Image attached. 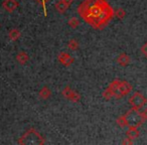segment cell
Returning a JSON list of instances; mask_svg holds the SVG:
<instances>
[{"mask_svg":"<svg viewBox=\"0 0 147 145\" xmlns=\"http://www.w3.org/2000/svg\"><path fill=\"white\" fill-rule=\"evenodd\" d=\"M114 9L106 0H84L78 7V13L86 23L97 30L109 24L114 17Z\"/></svg>","mask_w":147,"mask_h":145,"instance_id":"1","label":"cell"},{"mask_svg":"<svg viewBox=\"0 0 147 145\" xmlns=\"http://www.w3.org/2000/svg\"><path fill=\"white\" fill-rule=\"evenodd\" d=\"M18 144L20 145H43L45 140L41 134H39L34 128H30L18 139Z\"/></svg>","mask_w":147,"mask_h":145,"instance_id":"2","label":"cell"},{"mask_svg":"<svg viewBox=\"0 0 147 145\" xmlns=\"http://www.w3.org/2000/svg\"><path fill=\"white\" fill-rule=\"evenodd\" d=\"M130 106L132 107L133 110L139 111L141 108L145 106L147 104V99L142 93L140 92H135L132 96L129 98L128 100Z\"/></svg>","mask_w":147,"mask_h":145,"instance_id":"3","label":"cell"},{"mask_svg":"<svg viewBox=\"0 0 147 145\" xmlns=\"http://www.w3.org/2000/svg\"><path fill=\"white\" fill-rule=\"evenodd\" d=\"M61 95H63V97L65 99H67V100H69L71 102L74 103H78L81 100V95L75 90H73L69 86H67L63 88Z\"/></svg>","mask_w":147,"mask_h":145,"instance_id":"4","label":"cell"},{"mask_svg":"<svg viewBox=\"0 0 147 145\" xmlns=\"http://www.w3.org/2000/svg\"><path fill=\"white\" fill-rule=\"evenodd\" d=\"M120 81L119 79H115V80H113L112 82L110 83V85H109V90L111 91V93H112L113 95V98H116V99H121L123 97L122 93H121L120 91Z\"/></svg>","mask_w":147,"mask_h":145,"instance_id":"5","label":"cell"},{"mask_svg":"<svg viewBox=\"0 0 147 145\" xmlns=\"http://www.w3.org/2000/svg\"><path fill=\"white\" fill-rule=\"evenodd\" d=\"M57 61L65 67H71L75 63V59L65 51H61L57 55Z\"/></svg>","mask_w":147,"mask_h":145,"instance_id":"6","label":"cell"},{"mask_svg":"<svg viewBox=\"0 0 147 145\" xmlns=\"http://www.w3.org/2000/svg\"><path fill=\"white\" fill-rule=\"evenodd\" d=\"M74 0H59L55 4V8L61 14H63L67 9L69 8L71 4L73 3Z\"/></svg>","mask_w":147,"mask_h":145,"instance_id":"7","label":"cell"},{"mask_svg":"<svg viewBox=\"0 0 147 145\" xmlns=\"http://www.w3.org/2000/svg\"><path fill=\"white\" fill-rule=\"evenodd\" d=\"M2 6L5 9V11H7L9 13H12L19 6V3L17 2V0H4L2 2Z\"/></svg>","mask_w":147,"mask_h":145,"instance_id":"8","label":"cell"},{"mask_svg":"<svg viewBox=\"0 0 147 145\" xmlns=\"http://www.w3.org/2000/svg\"><path fill=\"white\" fill-rule=\"evenodd\" d=\"M139 135H140V132H139V130H138V127L134 126V125L129 126L128 130L126 131V136L128 137V138L132 139V140L137 139L139 137Z\"/></svg>","mask_w":147,"mask_h":145,"instance_id":"9","label":"cell"},{"mask_svg":"<svg viewBox=\"0 0 147 145\" xmlns=\"http://www.w3.org/2000/svg\"><path fill=\"white\" fill-rule=\"evenodd\" d=\"M131 63V57L127 53H121L117 57V63L121 67H127Z\"/></svg>","mask_w":147,"mask_h":145,"instance_id":"10","label":"cell"},{"mask_svg":"<svg viewBox=\"0 0 147 145\" xmlns=\"http://www.w3.org/2000/svg\"><path fill=\"white\" fill-rule=\"evenodd\" d=\"M128 116H129V111L124 115H121L119 116L118 118L116 119V123L119 127L121 128H124L126 126H129V119H128Z\"/></svg>","mask_w":147,"mask_h":145,"instance_id":"11","label":"cell"},{"mask_svg":"<svg viewBox=\"0 0 147 145\" xmlns=\"http://www.w3.org/2000/svg\"><path fill=\"white\" fill-rule=\"evenodd\" d=\"M120 91L122 93L123 97L126 96L132 91V85L127 81H120Z\"/></svg>","mask_w":147,"mask_h":145,"instance_id":"12","label":"cell"},{"mask_svg":"<svg viewBox=\"0 0 147 145\" xmlns=\"http://www.w3.org/2000/svg\"><path fill=\"white\" fill-rule=\"evenodd\" d=\"M16 61L18 63L23 65L29 61V55L26 53H24V51H20V53H18L16 55Z\"/></svg>","mask_w":147,"mask_h":145,"instance_id":"13","label":"cell"},{"mask_svg":"<svg viewBox=\"0 0 147 145\" xmlns=\"http://www.w3.org/2000/svg\"><path fill=\"white\" fill-rule=\"evenodd\" d=\"M51 96V91L49 90V88L47 86L42 87L41 90L39 91V93H38V97L41 100H47Z\"/></svg>","mask_w":147,"mask_h":145,"instance_id":"14","label":"cell"},{"mask_svg":"<svg viewBox=\"0 0 147 145\" xmlns=\"http://www.w3.org/2000/svg\"><path fill=\"white\" fill-rule=\"evenodd\" d=\"M21 36V32L19 29L17 28H12L11 30H9L8 32V38L12 41H16L17 39H19Z\"/></svg>","mask_w":147,"mask_h":145,"instance_id":"15","label":"cell"},{"mask_svg":"<svg viewBox=\"0 0 147 145\" xmlns=\"http://www.w3.org/2000/svg\"><path fill=\"white\" fill-rule=\"evenodd\" d=\"M67 25H69L71 28L76 29V28H78L79 25H80V20H79L77 17H71V18H69V21H67Z\"/></svg>","mask_w":147,"mask_h":145,"instance_id":"16","label":"cell"},{"mask_svg":"<svg viewBox=\"0 0 147 145\" xmlns=\"http://www.w3.org/2000/svg\"><path fill=\"white\" fill-rule=\"evenodd\" d=\"M67 47L71 51H78L79 47H80V45H79L77 39H69V42H67Z\"/></svg>","mask_w":147,"mask_h":145,"instance_id":"17","label":"cell"},{"mask_svg":"<svg viewBox=\"0 0 147 145\" xmlns=\"http://www.w3.org/2000/svg\"><path fill=\"white\" fill-rule=\"evenodd\" d=\"M114 15L118 19H123L125 16H126V11H125L123 8H117L114 12Z\"/></svg>","mask_w":147,"mask_h":145,"instance_id":"18","label":"cell"},{"mask_svg":"<svg viewBox=\"0 0 147 145\" xmlns=\"http://www.w3.org/2000/svg\"><path fill=\"white\" fill-rule=\"evenodd\" d=\"M102 97H103V99H104L105 101H110L111 99L113 98V95H112V93H111V91L109 90V88L105 89V90L103 91Z\"/></svg>","mask_w":147,"mask_h":145,"instance_id":"19","label":"cell"},{"mask_svg":"<svg viewBox=\"0 0 147 145\" xmlns=\"http://www.w3.org/2000/svg\"><path fill=\"white\" fill-rule=\"evenodd\" d=\"M138 115H139V118H140V121L142 124H144L145 122L147 121V108L142 110L141 112L138 111Z\"/></svg>","mask_w":147,"mask_h":145,"instance_id":"20","label":"cell"},{"mask_svg":"<svg viewBox=\"0 0 147 145\" xmlns=\"http://www.w3.org/2000/svg\"><path fill=\"white\" fill-rule=\"evenodd\" d=\"M35 1H37V2H38L39 4L41 5V7H42V9H43V15L47 17V1H49V0H35Z\"/></svg>","mask_w":147,"mask_h":145,"instance_id":"21","label":"cell"},{"mask_svg":"<svg viewBox=\"0 0 147 145\" xmlns=\"http://www.w3.org/2000/svg\"><path fill=\"white\" fill-rule=\"evenodd\" d=\"M140 51H141V53H142V55H144L145 57H147V42H145L144 45L141 47Z\"/></svg>","mask_w":147,"mask_h":145,"instance_id":"22","label":"cell"},{"mask_svg":"<svg viewBox=\"0 0 147 145\" xmlns=\"http://www.w3.org/2000/svg\"><path fill=\"white\" fill-rule=\"evenodd\" d=\"M133 140L130 138H128V137H126V138H124V140L122 141V144H128V145H132L133 144Z\"/></svg>","mask_w":147,"mask_h":145,"instance_id":"23","label":"cell"}]
</instances>
